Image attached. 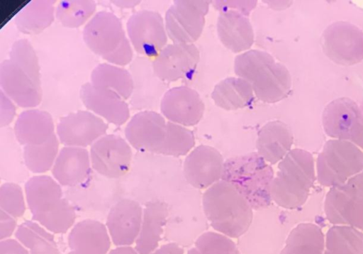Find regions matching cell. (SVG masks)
Here are the masks:
<instances>
[{
	"instance_id": "7dc6e473",
	"label": "cell",
	"mask_w": 363,
	"mask_h": 254,
	"mask_svg": "<svg viewBox=\"0 0 363 254\" xmlns=\"http://www.w3.org/2000/svg\"><path fill=\"white\" fill-rule=\"evenodd\" d=\"M112 4L116 7L124 9H133L141 4V1H131V0H117Z\"/></svg>"
},
{
	"instance_id": "681fc988",
	"label": "cell",
	"mask_w": 363,
	"mask_h": 254,
	"mask_svg": "<svg viewBox=\"0 0 363 254\" xmlns=\"http://www.w3.org/2000/svg\"><path fill=\"white\" fill-rule=\"evenodd\" d=\"M360 107H361V109H362V123H363V106H362Z\"/></svg>"
},
{
	"instance_id": "7402d4cb",
	"label": "cell",
	"mask_w": 363,
	"mask_h": 254,
	"mask_svg": "<svg viewBox=\"0 0 363 254\" xmlns=\"http://www.w3.org/2000/svg\"><path fill=\"white\" fill-rule=\"evenodd\" d=\"M92 169L86 148L65 146L60 149L52 175L60 185L77 187L87 180Z\"/></svg>"
},
{
	"instance_id": "44dd1931",
	"label": "cell",
	"mask_w": 363,
	"mask_h": 254,
	"mask_svg": "<svg viewBox=\"0 0 363 254\" xmlns=\"http://www.w3.org/2000/svg\"><path fill=\"white\" fill-rule=\"evenodd\" d=\"M361 115V107L352 99L342 97L331 101L322 116L326 136L332 140L351 141Z\"/></svg>"
},
{
	"instance_id": "52a82bcc",
	"label": "cell",
	"mask_w": 363,
	"mask_h": 254,
	"mask_svg": "<svg viewBox=\"0 0 363 254\" xmlns=\"http://www.w3.org/2000/svg\"><path fill=\"white\" fill-rule=\"evenodd\" d=\"M324 209L333 225L363 231V172L342 185L330 188Z\"/></svg>"
},
{
	"instance_id": "7bdbcfd3",
	"label": "cell",
	"mask_w": 363,
	"mask_h": 254,
	"mask_svg": "<svg viewBox=\"0 0 363 254\" xmlns=\"http://www.w3.org/2000/svg\"><path fill=\"white\" fill-rule=\"evenodd\" d=\"M0 128H8L16 116L17 109L15 104L3 92H0Z\"/></svg>"
},
{
	"instance_id": "603a6c76",
	"label": "cell",
	"mask_w": 363,
	"mask_h": 254,
	"mask_svg": "<svg viewBox=\"0 0 363 254\" xmlns=\"http://www.w3.org/2000/svg\"><path fill=\"white\" fill-rule=\"evenodd\" d=\"M111 244L107 226L93 219L78 222L68 236L69 252L72 254H108Z\"/></svg>"
},
{
	"instance_id": "2e32d148",
	"label": "cell",
	"mask_w": 363,
	"mask_h": 254,
	"mask_svg": "<svg viewBox=\"0 0 363 254\" xmlns=\"http://www.w3.org/2000/svg\"><path fill=\"white\" fill-rule=\"evenodd\" d=\"M160 107L161 114L168 121L186 128L198 125L205 113V104L200 94L187 86L169 89Z\"/></svg>"
},
{
	"instance_id": "c3c4849f",
	"label": "cell",
	"mask_w": 363,
	"mask_h": 254,
	"mask_svg": "<svg viewBox=\"0 0 363 254\" xmlns=\"http://www.w3.org/2000/svg\"><path fill=\"white\" fill-rule=\"evenodd\" d=\"M108 254H140L138 250L131 246L116 247Z\"/></svg>"
},
{
	"instance_id": "5b68a950",
	"label": "cell",
	"mask_w": 363,
	"mask_h": 254,
	"mask_svg": "<svg viewBox=\"0 0 363 254\" xmlns=\"http://www.w3.org/2000/svg\"><path fill=\"white\" fill-rule=\"evenodd\" d=\"M83 38L91 51L109 64L125 67L133 62V49L123 23L111 11L97 12L84 26Z\"/></svg>"
},
{
	"instance_id": "e0dca14e",
	"label": "cell",
	"mask_w": 363,
	"mask_h": 254,
	"mask_svg": "<svg viewBox=\"0 0 363 254\" xmlns=\"http://www.w3.org/2000/svg\"><path fill=\"white\" fill-rule=\"evenodd\" d=\"M224 164L216 148L204 145L196 147L184 162L186 180L194 188L206 190L222 180Z\"/></svg>"
},
{
	"instance_id": "9c48e42d",
	"label": "cell",
	"mask_w": 363,
	"mask_h": 254,
	"mask_svg": "<svg viewBox=\"0 0 363 254\" xmlns=\"http://www.w3.org/2000/svg\"><path fill=\"white\" fill-rule=\"evenodd\" d=\"M211 2L177 0L164 16L166 31L174 43L194 44L204 29Z\"/></svg>"
},
{
	"instance_id": "484cf974",
	"label": "cell",
	"mask_w": 363,
	"mask_h": 254,
	"mask_svg": "<svg viewBox=\"0 0 363 254\" xmlns=\"http://www.w3.org/2000/svg\"><path fill=\"white\" fill-rule=\"evenodd\" d=\"M13 130L15 138L23 147L44 143L56 134L52 115L35 109L23 111Z\"/></svg>"
},
{
	"instance_id": "4dcf8cb0",
	"label": "cell",
	"mask_w": 363,
	"mask_h": 254,
	"mask_svg": "<svg viewBox=\"0 0 363 254\" xmlns=\"http://www.w3.org/2000/svg\"><path fill=\"white\" fill-rule=\"evenodd\" d=\"M325 236L320 226L301 223L287 237L280 254H323Z\"/></svg>"
},
{
	"instance_id": "ac0fdd59",
	"label": "cell",
	"mask_w": 363,
	"mask_h": 254,
	"mask_svg": "<svg viewBox=\"0 0 363 254\" xmlns=\"http://www.w3.org/2000/svg\"><path fill=\"white\" fill-rule=\"evenodd\" d=\"M80 97L87 111L107 123L120 127L130 121L129 103L111 89L88 82L82 85Z\"/></svg>"
},
{
	"instance_id": "83f0119b",
	"label": "cell",
	"mask_w": 363,
	"mask_h": 254,
	"mask_svg": "<svg viewBox=\"0 0 363 254\" xmlns=\"http://www.w3.org/2000/svg\"><path fill=\"white\" fill-rule=\"evenodd\" d=\"M255 96L260 101L274 104L291 93V74L284 65L275 62L265 68L251 84Z\"/></svg>"
},
{
	"instance_id": "d6a6232c",
	"label": "cell",
	"mask_w": 363,
	"mask_h": 254,
	"mask_svg": "<svg viewBox=\"0 0 363 254\" xmlns=\"http://www.w3.org/2000/svg\"><path fill=\"white\" fill-rule=\"evenodd\" d=\"M14 235L30 254H60L54 234L33 220L23 222Z\"/></svg>"
},
{
	"instance_id": "7a4b0ae2",
	"label": "cell",
	"mask_w": 363,
	"mask_h": 254,
	"mask_svg": "<svg viewBox=\"0 0 363 254\" xmlns=\"http://www.w3.org/2000/svg\"><path fill=\"white\" fill-rule=\"evenodd\" d=\"M204 214L216 232L238 238L249 230L253 209L230 184L223 181L206 189L203 196Z\"/></svg>"
},
{
	"instance_id": "ba28073f",
	"label": "cell",
	"mask_w": 363,
	"mask_h": 254,
	"mask_svg": "<svg viewBox=\"0 0 363 254\" xmlns=\"http://www.w3.org/2000/svg\"><path fill=\"white\" fill-rule=\"evenodd\" d=\"M126 32L133 49L148 59H155L168 45L164 19L157 11L133 13L127 22Z\"/></svg>"
},
{
	"instance_id": "f6af8a7d",
	"label": "cell",
	"mask_w": 363,
	"mask_h": 254,
	"mask_svg": "<svg viewBox=\"0 0 363 254\" xmlns=\"http://www.w3.org/2000/svg\"><path fill=\"white\" fill-rule=\"evenodd\" d=\"M0 254H30L28 250L17 240L8 238L0 242Z\"/></svg>"
},
{
	"instance_id": "d4e9b609",
	"label": "cell",
	"mask_w": 363,
	"mask_h": 254,
	"mask_svg": "<svg viewBox=\"0 0 363 254\" xmlns=\"http://www.w3.org/2000/svg\"><path fill=\"white\" fill-rule=\"evenodd\" d=\"M217 29L220 42L231 52L244 53L252 47L255 34L245 15L233 11L220 13Z\"/></svg>"
},
{
	"instance_id": "4316f807",
	"label": "cell",
	"mask_w": 363,
	"mask_h": 254,
	"mask_svg": "<svg viewBox=\"0 0 363 254\" xmlns=\"http://www.w3.org/2000/svg\"><path fill=\"white\" fill-rule=\"evenodd\" d=\"M169 215V206L163 201H151L145 204L140 232L135 243L140 254H151L159 248Z\"/></svg>"
},
{
	"instance_id": "7c38bea8",
	"label": "cell",
	"mask_w": 363,
	"mask_h": 254,
	"mask_svg": "<svg viewBox=\"0 0 363 254\" xmlns=\"http://www.w3.org/2000/svg\"><path fill=\"white\" fill-rule=\"evenodd\" d=\"M108 129V123L102 118L87 110H80L60 118L56 134L65 146L86 148L106 136Z\"/></svg>"
},
{
	"instance_id": "ee69618b",
	"label": "cell",
	"mask_w": 363,
	"mask_h": 254,
	"mask_svg": "<svg viewBox=\"0 0 363 254\" xmlns=\"http://www.w3.org/2000/svg\"><path fill=\"white\" fill-rule=\"evenodd\" d=\"M17 219L0 211V240H8L18 230Z\"/></svg>"
},
{
	"instance_id": "ab89813d",
	"label": "cell",
	"mask_w": 363,
	"mask_h": 254,
	"mask_svg": "<svg viewBox=\"0 0 363 254\" xmlns=\"http://www.w3.org/2000/svg\"><path fill=\"white\" fill-rule=\"evenodd\" d=\"M187 254H240L232 238L218 232L203 233Z\"/></svg>"
},
{
	"instance_id": "ffe728a7",
	"label": "cell",
	"mask_w": 363,
	"mask_h": 254,
	"mask_svg": "<svg viewBox=\"0 0 363 254\" xmlns=\"http://www.w3.org/2000/svg\"><path fill=\"white\" fill-rule=\"evenodd\" d=\"M0 87L1 92L22 109H35L42 101V87L9 59L0 65Z\"/></svg>"
},
{
	"instance_id": "cb8c5ba5",
	"label": "cell",
	"mask_w": 363,
	"mask_h": 254,
	"mask_svg": "<svg viewBox=\"0 0 363 254\" xmlns=\"http://www.w3.org/2000/svg\"><path fill=\"white\" fill-rule=\"evenodd\" d=\"M294 141V134L289 126L281 121L269 122L259 131L257 153L271 166L276 165L292 150Z\"/></svg>"
},
{
	"instance_id": "836d02e7",
	"label": "cell",
	"mask_w": 363,
	"mask_h": 254,
	"mask_svg": "<svg viewBox=\"0 0 363 254\" xmlns=\"http://www.w3.org/2000/svg\"><path fill=\"white\" fill-rule=\"evenodd\" d=\"M323 254H363V233L350 226L331 227L325 236Z\"/></svg>"
},
{
	"instance_id": "b9f144b4",
	"label": "cell",
	"mask_w": 363,
	"mask_h": 254,
	"mask_svg": "<svg viewBox=\"0 0 363 254\" xmlns=\"http://www.w3.org/2000/svg\"><path fill=\"white\" fill-rule=\"evenodd\" d=\"M220 13L233 11L248 17L256 7L257 1H213L211 2Z\"/></svg>"
},
{
	"instance_id": "e575fe53",
	"label": "cell",
	"mask_w": 363,
	"mask_h": 254,
	"mask_svg": "<svg viewBox=\"0 0 363 254\" xmlns=\"http://www.w3.org/2000/svg\"><path fill=\"white\" fill-rule=\"evenodd\" d=\"M60 141L55 134L48 142L40 145L23 147L26 169L34 174L41 175L52 170L60 153Z\"/></svg>"
},
{
	"instance_id": "3957f363",
	"label": "cell",
	"mask_w": 363,
	"mask_h": 254,
	"mask_svg": "<svg viewBox=\"0 0 363 254\" xmlns=\"http://www.w3.org/2000/svg\"><path fill=\"white\" fill-rule=\"evenodd\" d=\"M315 181L313 155L304 149H292L279 163L271 187L272 200L287 210H295L306 203Z\"/></svg>"
},
{
	"instance_id": "8fae6325",
	"label": "cell",
	"mask_w": 363,
	"mask_h": 254,
	"mask_svg": "<svg viewBox=\"0 0 363 254\" xmlns=\"http://www.w3.org/2000/svg\"><path fill=\"white\" fill-rule=\"evenodd\" d=\"M89 155L92 168L105 177H122L131 168L132 147L117 134H106L90 147Z\"/></svg>"
},
{
	"instance_id": "d590c367",
	"label": "cell",
	"mask_w": 363,
	"mask_h": 254,
	"mask_svg": "<svg viewBox=\"0 0 363 254\" xmlns=\"http://www.w3.org/2000/svg\"><path fill=\"white\" fill-rule=\"evenodd\" d=\"M96 10L97 4L93 0H62L55 6V18L65 27L77 28L85 26Z\"/></svg>"
},
{
	"instance_id": "4fadbf2b",
	"label": "cell",
	"mask_w": 363,
	"mask_h": 254,
	"mask_svg": "<svg viewBox=\"0 0 363 254\" xmlns=\"http://www.w3.org/2000/svg\"><path fill=\"white\" fill-rule=\"evenodd\" d=\"M168 123L155 111L138 112L127 123L125 139L136 151L160 155L167 134Z\"/></svg>"
},
{
	"instance_id": "f907efd6",
	"label": "cell",
	"mask_w": 363,
	"mask_h": 254,
	"mask_svg": "<svg viewBox=\"0 0 363 254\" xmlns=\"http://www.w3.org/2000/svg\"><path fill=\"white\" fill-rule=\"evenodd\" d=\"M67 254H72L70 252H69Z\"/></svg>"
},
{
	"instance_id": "8992f818",
	"label": "cell",
	"mask_w": 363,
	"mask_h": 254,
	"mask_svg": "<svg viewBox=\"0 0 363 254\" xmlns=\"http://www.w3.org/2000/svg\"><path fill=\"white\" fill-rule=\"evenodd\" d=\"M317 182L331 188L363 172V151L351 141L330 140L315 162Z\"/></svg>"
},
{
	"instance_id": "277c9868",
	"label": "cell",
	"mask_w": 363,
	"mask_h": 254,
	"mask_svg": "<svg viewBox=\"0 0 363 254\" xmlns=\"http://www.w3.org/2000/svg\"><path fill=\"white\" fill-rule=\"evenodd\" d=\"M274 177L270 164L253 153L225 160L221 181L233 185L247 200L253 211H261L271 205V187Z\"/></svg>"
},
{
	"instance_id": "f546056e",
	"label": "cell",
	"mask_w": 363,
	"mask_h": 254,
	"mask_svg": "<svg viewBox=\"0 0 363 254\" xmlns=\"http://www.w3.org/2000/svg\"><path fill=\"white\" fill-rule=\"evenodd\" d=\"M55 4L52 0L30 2L14 17L15 26L25 35L41 33L55 19Z\"/></svg>"
},
{
	"instance_id": "30bf717a",
	"label": "cell",
	"mask_w": 363,
	"mask_h": 254,
	"mask_svg": "<svg viewBox=\"0 0 363 254\" xmlns=\"http://www.w3.org/2000/svg\"><path fill=\"white\" fill-rule=\"evenodd\" d=\"M322 47L331 62L341 66H354L363 61V32L349 22L333 23L323 34Z\"/></svg>"
},
{
	"instance_id": "d6986e66",
	"label": "cell",
	"mask_w": 363,
	"mask_h": 254,
	"mask_svg": "<svg viewBox=\"0 0 363 254\" xmlns=\"http://www.w3.org/2000/svg\"><path fill=\"white\" fill-rule=\"evenodd\" d=\"M143 217V206L133 200H121L111 209L106 226L116 247L131 246L135 243Z\"/></svg>"
},
{
	"instance_id": "6da1fadb",
	"label": "cell",
	"mask_w": 363,
	"mask_h": 254,
	"mask_svg": "<svg viewBox=\"0 0 363 254\" xmlns=\"http://www.w3.org/2000/svg\"><path fill=\"white\" fill-rule=\"evenodd\" d=\"M25 196L33 220L44 228L53 234H65L74 227L77 213L54 177L40 175L29 178Z\"/></svg>"
},
{
	"instance_id": "8d00e7d4",
	"label": "cell",
	"mask_w": 363,
	"mask_h": 254,
	"mask_svg": "<svg viewBox=\"0 0 363 254\" xmlns=\"http://www.w3.org/2000/svg\"><path fill=\"white\" fill-rule=\"evenodd\" d=\"M195 143L191 130L169 121L167 134L160 155L175 158L186 156L193 150Z\"/></svg>"
},
{
	"instance_id": "74e56055",
	"label": "cell",
	"mask_w": 363,
	"mask_h": 254,
	"mask_svg": "<svg viewBox=\"0 0 363 254\" xmlns=\"http://www.w3.org/2000/svg\"><path fill=\"white\" fill-rule=\"evenodd\" d=\"M275 62V58L267 52L249 50L235 57V72L238 78L252 84L257 74Z\"/></svg>"
},
{
	"instance_id": "1f68e13d",
	"label": "cell",
	"mask_w": 363,
	"mask_h": 254,
	"mask_svg": "<svg viewBox=\"0 0 363 254\" xmlns=\"http://www.w3.org/2000/svg\"><path fill=\"white\" fill-rule=\"evenodd\" d=\"M90 83L114 92L125 100H129L133 89V82L130 71L124 67L109 63L96 66L90 76Z\"/></svg>"
},
{
	"instance_id": "f35d334b",
	"label": "cell",
	"mask_w": 363,
	"mask_h": 254,
	"mask_svg": "<svg viewBox=\"0 0 363 254\" xmlns=\"http://www.w3.org/2000/svg\"><path fill=\"white\" fill-rule=\"evenodd\" d=\"M9 59L24 70L38 86L41 87L39 60L31 43L27 39L15 41L11 48Z\"/></svg>"
},
{
	"instance_id": "bcb514c9",
	"label": "cell",
	"mask_w": 363,
	"mask_h": 254,
	"mask_svg": "<svg viewBox=\"0 0 363 254\" xmlns=\"http://www.w3.org/2000/svg\"><path fill=\"white\" fill-rule=\"evenodd\" d=\"M151 254H184V250L176 243H168L159 247Z\"/></svg>"
},
{
	"instance_id": "60d3db41",
	"label": "cell",
	"mask_w": 363,
	"mask_h": 254,
	"mask_svg": "<svg viewBox=\"0 0 363 254\" xmlns=\"http://www.w3.org/2000/svg\"><path fill=\"white\" fill-rule=\"evenodd\" d=\"M26 199L22 187L13 182H6L0 187V208L14 219L26 214Z\"/></svg>"
},
{
	"instance_id": "9a60e30c",
	"label": "cell",
	"mask_w": 363,
	"mask_h": 254,
	"mask_svg": "<svg viewBox=\"0 0 363 254\" xmlns=\"http://www.w3.org/2000/svg\"><path fill=\"white\" fill-rule=\"evenodd\" d=\"M148 60L140 55L134 57L129 65L133 82L129 106L133 111H153L158 104L160 106L161 100L167 92L164 91L166 83L156 76Z\"/></svg>"
},
{
	"instance_id": "5bb4252c",
	"label": "cell",
	"mask_w": 363,
	"mask_h": 254,
	"mask_svg": "<svg viewBox=\"0 0 363 254\" xmlns=\"http://www.w3.org/2000/svg\"><path fill=\"white\" fill-rule=\"evenodd\" d=\"M201 53L194 44H168L151 62L156 76L164 83L192 76L200 62Z\"/></svg>"
},
{
	"instance_id": "f1b7e54d",
	"label": "cell",
	"mask_w": 363,
	"mask_h": 254,
	"mask_svg": "<svg viewBox=\"0 0 363 254\" xmlns=\"http://www.w3.org/2000/svg\"><path fill=\"white\" fill-rule=\"evenodd\" d=\"M254 92L250 83L240 78H228L219 82L211 93V99L218 107L232 111L251 106Z\"/></svg>"
}]
</instances>
